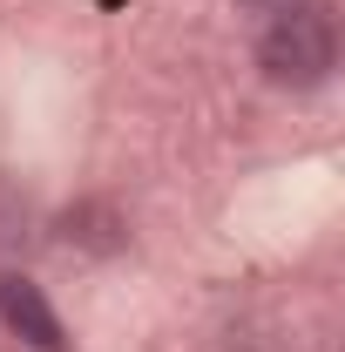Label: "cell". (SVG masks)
Segmentation results:
<instances>
[{
	"instance_id": "obj_1",
	"label": "cell",
	"mask_w": 345,
	"mask_h": 352,
	"mask_svg": "<svg viewBox=\"0 0 345 352\" xmlns=\"http://www.w3.org/2000/svg\"><path fill=\"white\" fill-rule=\"evenodd\" d=\"M258 75L271 88H291V95H311L339 75V21L325 0L258 28Z\"/></svg>"
},
{
	"instance_id": "obj_2",
	"label": "cell",
	"mask_w": 345,
	"mask_h": 352,
	"mask_svg": "<svg viewBox=\"0 0 345 352\" xmlns=\"http://www.w3.org/2000/svg\"><path fill=\"white\" fill-rule=\"evenodd\" d=\"M0 325L21 332L34 352H68V332H61V318L47 305V292L34 278H21V271H0Z\"/></svg>"
},
{
	"instance_id": "obj_3",
	"label": "cell",
	"mask_w": 345,
	"mask_h": 352,
	"mask_svg": "<svg viewBox=\"0 0 345 352\" xmlns=\"http://www.w3.org/2000/svg\"><path fill=\"white\" fill-rule=\"evenodd\" d=\"M21 223H27V197L0 183V251H7V244H21Z\"/></svg>"
},
{
	"instance_id": "obj_4",
	"label": "cell",
	"mask_w": 345,
	"mask_h": 352,
	"mask_svg": "<svg viewBox=\"0 0 345 352\" xmlns=\"http://www.w3.org/2000/svg\"><path fill=\"white\" fill-rule=\"evenodd\" d=\"M244 14H258V21H278V14H298V7H318V0H237Z\"/></svg>"
}]
</instances>
